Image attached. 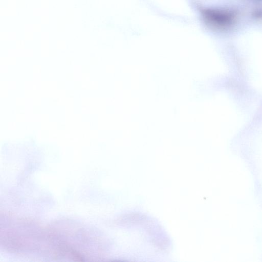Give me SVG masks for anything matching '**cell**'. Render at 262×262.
<instances>
[{
	"instance_id": "6da1fadb",
	"label": "cell",
	"mask_w": 262,
	"mask_h": 262,
	"mask_svg": "<svg viewBox=\"0 0 262 262\" xmlns=\"http://www.w3.org/2000/svg\"><path fill=\"white\" fill-rule=\"evenodd\" d=\"M201 13L205 24L216 30L230 29L237 20L236 12L228 9L203 8Z\"/></svg>"
}]
</instances>
